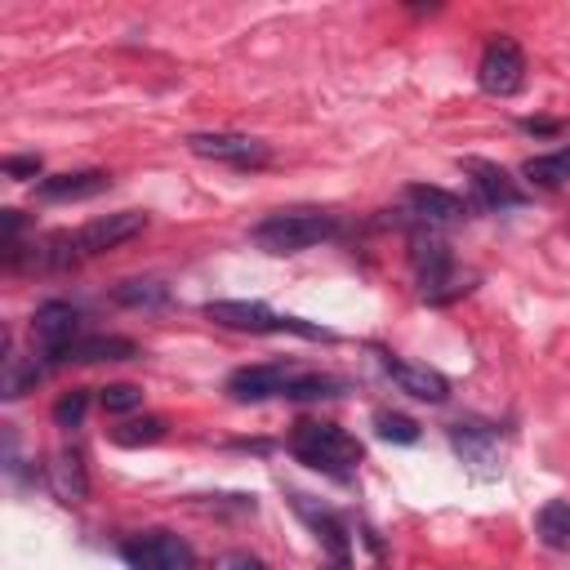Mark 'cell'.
I'll return each instance as SVG.
<instances>
[{
    "mask_svg": "<svg viewBox=\"0 0 570 570\" xmlns=\"http://www.w3.org/2000/svg\"><path fill=\"white\" fill-rule=\"evenodd\" d=\"M4 174L9 178H36L40 174V156H4Z\"/></svg>",
    "mask_w": 570,
    "mask_h": 570,
    "instance_id": "484cf974",
    "label": "cell"
},
{
    "mask_svg": "<svg viewBox=\"0 0 570 570\" xmlns=\"http://www.w3.org/2000/svg\"><path fill=\"white\" fill-rule=\"evenodd\" d=\"M116 303L120 307H160V303H169V289L160 281H120Z\"/></svg>",
    "mask_w": 570,
    "mask_h": 570,
    "instance_id": "d6986e66",
    "label": "cell"
},
{
    "mask_svg": "<svg viewBox=\"0 0 570 570\" xmlns=\"http://www.w3.org/2000/svg\"><path fill=\"white\" fill-rule=\"evenodd\" d=\"M521 129H530V134H557L561 125L557 120H521Z\"/></svg>",
    "mask_w": 570,
    "mask_h": 570,
    "instance_id": "83f0119b",
    "label": "cell"
},
{
    "mask_svg": "<svg viewBox=\"0 0 570 570\" xmlns=\"http://www.w3.org/2000/svg\"><path fill=\"white\" fill-rule=\"evenodd\" d=\"M289 450H294L298 463H307L316 472H330V476H343V481L361 463L356 436H347L338 423H298L294 436H289Z\"/></svg>",
    "mask_w": 570,
    "mask_h": 570,
    "instance_id": "6da1fadb",
    "label": "cell"
},
{
    "mask_svg": "<svg viewBox=\"0 0 570 570\" xmlns=\"http://www.w3.org/2000/svg\"><path fill=\"white\" fill-rule=\"evenodd\" d=\"M85 405H89V392H85V387L62 392V396L53 401V423H58V428H76V423L85 419Z\"/></svg>",
    "mask_w": 570,
    "mask_h": 570,
    "instance_id": "d4e9b609",
    "label": "cell"
},
{
    "mask_svg": "<svg viewBox=\"0 0 570 570\" xmlns=\"http://www.w3.org/2000/svg\"><path fill=\"white\" fill-rule=\"evenodd\" d=\"M40 383V365L36 361H18V356H4V396L18 401L22 392H31Z\"/></svg>",
    "mask_w": 570,
    "mask_h": 570,
    "instance_id": "7402d4cb",
    "label": "cell"
},
{
    "mask_svg": "<svg viewBox=\"0 0 570 570\" xmlns=\"http://www.w3.org/2000/svg\"><path fill=\"white\" fill-rule=\"evenodd\" d=\"M334 236V218L321 209H285L254 227V245L263 254H298Z\"/></svg>",
    "mask_w": 570,
    "mask_h": 570,
    "instance_id": "7a4b0ae2",
    "label": "cell"
},
{
    "mask_svg": "<svg viewBox=\"0 0 570 570\" xmlns=\"http://www.w3.org/2000/svg\"><path fill=\"white\" fill-rule=\"evenodd\" d=\"M534 187H561L570 178V151H552V156H530L521 169Z\"/></svg>",
    "mask_w": 570,
    "mask_h": 570,
    "instance_id": "e0dca14e",
    "label": "cell"
},
{
    "mask_svg": "<svg viewBox=\"0 0 570 570\" xmlns=\"http://www.w3.org/2000/svg\"><path fill=\"white\" fill-rule=\"evenodd\" d=\"M76 321H80V312H76L71 303H62V298H49V303L36 307V316H31V334L40 338V347H45L49 361H53L67 343H76Z\"/></svg>",
    "mask_w": 570,
    "mask_h": 570,
    "instance_id": "8fae6325",
    "label": "cell"
},
{
    "mask_svg": "<svg viewBox=\"0 0 570 570\" xmlns=\"http://www.w3.org/2000/svg\"><path fill=\"white\" fill-rule=\"evenodd\" d=\"M142 227H147V214H138V209H116V214H102V218L85 223V227L76 232V249H80V254H107V249L134 240Z\"/></svg>",
    "mask_w": 570,
    "mask_h": 570,
    "instance_id": "8992f818",
    "label": "cell"
},
{
    "mask_svg": "<svg viewBox=\"0 0 570 570\" xmlns=\"http://www.w3.org/2000/svg\"><path fill=\"white\" fill-rule=\"evenodd\" d=\"M98 401H102L107 414H129V410L142 405V387H134V383H107L98 392Z\"/></svg>",
    "mask_w": 570,
    "mask_h": 570,
    "instance_id": "cb8c5ba5",
    "label": "cell"
},
{
    "mask_svg": "<svg viewBox=\"0 0 570 570\" xmlns=\"http://www.w3.org/2000/svg\"><path fill=\"white\" fill-rule=\"evenodd\" d=\"M160 436H165V419H156V414H142V419H129V423L111 428V441L125 445V450H134V445H156Z\"/></svg>",
    "mask_w": 570,
    "mask_h": 570,
    "instance_id": "ac0fdd59",
    "label": "cell"
},
{
    "mask_svg": "<svg viewBox=\"0 0 570 570\" xmlns=\"http://www.w3.org/2000/svg\"><path fill=\"white\" fill-rule=\"evenodd\" d=\"M138 356V343L134 338H120V334H89V338H76L67 343L53 365H98V361H129Z\"/></svg>",
    "mask_w": 570,
    "mask_h": 570,
    "instance_id": "7c38bea8",
    "label": "cell"
},
{
    "mask_svg": "<svg viewBox=\"0 0 570 570\" xmlns=\"http://www.w3.org/2000/svg\"><path fill=\"white\" fill-rule=\"evenodd\" d=\"M405 205H410V214H414L419 223H428V227L459 223V218L468 214V205H463L454 191H445V187H428V183L405 187Z\"/></svg>",
    "mask_w": 570,
    "mask_h": 570,
    "instance_id": "4fadbf2b",
    "label": "cell"
},
{
    "mask_svg": "<svg viewBox=\"0 0 570 570\" xmlns=\"http://www.w3.org/2000/svg\"><path fill=\"white\" fill-rule=\"evenodd\" d=\"M463 174L472 178V191H476V200H481L485 209H512V205H521V200H525L521 183H517L508 169L490 165V160L468 156V160H463Z\"/></svg>",
    "mask_w": 570,
    "mask_h": 570,
    "instance_id": "9c48e42d",
    "label": "cell"
},
{
    "mask_svg": "<svg viewBox=\"0 0 570 570\" xmlns=\"http://www.w3.org/2000/svg\"><path fill=\"white\" fill-rule=\"evenodd\" d=\"M476 80H481L485 94H494V98H512V94L525 85V58H521V45L508 40V36L490 40L485 53H481V62H476Z\"/></svg>",
    "mask_w": 570,
    "mask_h": 570,
    "instance_id": "5b68a950",
    "label": "cell"
},
{
    "mask_svg": "<svg viewBox=\"0 0 570 570\" xmlns=\"http://www.w3.org/2000/svg\"><path fill=\"white\" fill-rule=\"evenodd\" d=\"M120 561L129 570H191L196 552L174 530H142V534L120 543Z\"/></svg>",
    "mask_w": 570,
    "mask_h": 570,
    "instance_id": "277c9868",
    "label": "cell"
},
{
    "mask_svg": "<svg viewBox=\"0 0 570 570\" xmlns=\"http://www.w3.org/2000/svg\"><path fill=\"white\" fill-rule=\"evenodd\" d=\"M534 530H539V539H543L552 552H570V503H566V499L543 503L539 517H534Z\"/></svg>",
    "mask_w": 570,
    "mask_h": 570,
    "instance_id": "2e32d148",
    "label": "cell"
},
{
    "mask_svg": "<svg viewBox=\"0 0 570 570\" xmlns=\"http://www.w3.org/2000/svg\"><path fill=\"white\" fill-rule=\"evenodd\" d=\"M343 392V379H330V374H294L285 396L289 401H316V396H338Z\"/></svg>",
    "mask_w": 570,
    "mask_h": 570,
    "instance_id": "44dd1931",
    "label": "cell"
},
{
    "mask_svg": "<svg viewBox=\"0 0 570 570\" xmlns=\"http://www.w3.org/2000/svg\"><path fill=\"white\" fill-rule=\"evenodd\" d=\"M383 370H387V379L405 392V396H414V401H428V405H441L445 396H450V383H445V374L441 370H432V365H419V361H405V356H383Z\"/></svg>",
    "mask_w": 570,
    "mask_h": 570,
    "instance_id": "30bf717a",
    "label": "cell"
},
{
    "mask_svg": "<svg viewBox=\"0 0 570 570\" xmlns=\"http://www.w3.org/2000/svg\"><path fill=\"white\" fill-rule=\"evenodd\" d=\"M111 187V174L107 169H67V174H49V178H40V196L45 200H89V196H98V191H107Z\"/></svg>",
    "mask_w": 570,
    "mask_h": 570,
    "instance_id": "5bb4252c",
    "label": "cell"
},
{
    "mask_svg": "<svg viewBox=\"0 0 570 570\" xmlns=\"http://www.w3.org/2000/svg\"><path fill=\"white\" fill-rule=\"evenodd\" d=\"M450 441H454V450H459L463 459L490 463V445H494V436H490L485 428H476V423H459V428H450Z\"/></svg>",
    "mask_w": 570,
    "mask_h": 570,
    "instance_id": "ffe728a7",
    "label": "cell"
},
{
    "mask_svg": "<svg viewBox=\"0 0 570 570\" xmlns=\"http://www.w3.org/2000/svg\"><path fill=\"white\" fill-rule=\"evenodd\" d=\"M374 432L383 441H392V445H414L419 441V423L405 419V414H392V410H379L374 414Z\"/></svg>",
    "mask_w": 570,
    "mask_h": 570,
    "instance_id": "603a6c76",
    "label": "cell"
},
{
    "mask_svg": "<svg viewBox=\"0 0 570 570\" xmlns=\"http://www.w3.org/2000/svg\"><path fill=\"white\" fill-rule=\"evenodd\" d=\"M325 570H347V557H338V552H334V561H330Z\"/></svg>",
    "mask_w": 570,
    "mask_h": 570,
    "instance_id": "f1b7e54d",
    "label": "cell"
},
{
    "mask_svg": "<svg viewBox=\"0 0 570 570\" xmlns=\"http://www.w3.org/2000/svg\"><path fill=\"white\" fill-rule=\"evenodd\" d=\"M294 370L281 361H263V365H240L227 374V396L249 405V401H267V396H285Z\"/></svg>",
    "mask_w": 570,
    "mask_h": 570,
    "instance_id": "52a82bcc",
    "label": "cell"
},
{
    "mask_svg": "<svg viewBox=\"0 0 570 570\" xmlns=\"http://www.w3.org/2000/svg\"><path fill=\"white\" fill-rule=\"evenodd\" d=\"M53 490H58L67 503H80V499L89 494V476H85L80 450H58V454H53Z\"/></svg>",
    "mask_w": 570,
    "mask_h": 570,
    "instance_id": "9a60e30c",
    "label": "cell"
},
{
    "mask_svg": "<svg viewBox=\"0 0 570 570\" xmlns=\"http://www.w3.org/2000/svg\"><path fill=\"white\" fill-rule=\"evenodd\" d=\"M187 147L205 160H223V165H236V169H254L267 160V142L249 138V134H191Z\"/></svg>",
    "mask_w": 570,
    "mask_h": 570,
    "instance_id": "ba28073f",
    "label": "cell"
},
{
    "mask_svg": "<svg viewBox=\"0 0 570 570\" xmlns=\"http://www.w3.org/2000/svg\"><path fill=\"white\" fill-rule=\"evenodd\" d=\"M218 570H267V566L258 557H249V552H232V557L218 561Z\"/></svg>",
    "mask_w": 570,
    "mask_h": 570,
    "instance_id": "4316f807",
    "label": "cell"
},
{
    "mask_svg": "<svg viewBox=\"0 0 570 570\" xmlns=\"http://www.w3.org/2000/svg\"><path fill=\"white\" fill-rule=\"evenodd\" d=\"M205 316L223 330H240V334H303V338H330V330L303 321V316H281L263 303H245V298H218V303H205Z\"/></svg>",
    "mask_w": 570,
    "mask_h": 570,
    "instance_id": "3957f363",
    "label": "cell"
}]
</instances>
